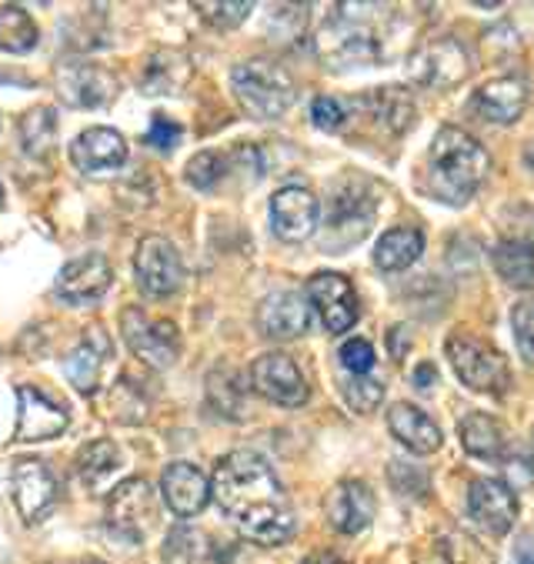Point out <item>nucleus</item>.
Masks as SVG:
<instances>
[{
	"instance_id": "1",
	"label": "nucleus",
	"mask_w": 534,
	"mask_h": 564,
	"mask_svg": "<svg viewBox=\"0 0 534 564\" xmlns=\"http://www.w3.org/2000/svg\"><path fill=\"white\" fill-rule=\"evenodd\" d=\"M210 498L221 505V511L248 541L261 547H277L294 538V508L274 468L258 451L241 447L225 455L214 468Z\"/></svg>"
},
{
	"instance_id": "2",
	"label": "nucleus",
	"mask_w": 534,
	"mask_h": 564,
	"mask_svg": "<svg viewBox=\"0 0 534 564\" xmlns=\"http://www.w3.org/2000/svg\"><path fill=\"white\" fill-rule=\"evenodd\" d=\"M491 158L488 151L461 128H442L427 154V187L451 207L468 204L478 187L488 181Z\"/></svg>"
},
{
	"instance_id": "3",
	"label": "nucleus",
	"mask_w": 534,
	"mask_h": 564,
	"mask_svg": "<svg viewBox=\"0 0 534 564\" xmlns=\"http://www.w3.org/2000/svg\"><path fill=\"white\" fill-rule=\"evenodd\" d=\"M374 11L371 4H341L317 34V54L335 70L371 67L381 61V41L368 24Z\"/></svg>"
},
{
	"instance_id": "4",
	"label": "nucleus",
	"mask_w": 534,
	"mask_h": 564,
	"mask_svg": "<svg viewBox=\"0 0 534 564\" xmlns=\"http://www.w3.org/2000/svg\"><path fill=\"white\" fill-rule=\"evenodd\" d=\"M231 90L254 121L284 118L294 104V97H297L294 77L268 57L241 61L231 70Z\"/></svg>"
},
{
	"instance_id": "5",
	"label": "nucleus",
	"mask_w": 534,
	"mask_h": 564,
	"mask_svg": "<svg viewBox=\"0 0 534 564\" xmlns=\"http://www.w3.org/2000/svg\"><path fill=\"white\" fill-rule=\"evenodd\" d=\"M445 355H448L458 381L468 391H478V394H504L508 391V384H511L508 361L494 345L484 341V337H475L465 327H458L445 341Z\"/></svg>"
},
{
	"instance_id": "6",
	"label": "nucleus",
	"mask_w": 534,
	"mask_h": 564,
	"mask_svg": "<svg viewBox=\"0 0 534 564\" xmlns=\"http://www.w3.org/2000/svg\"><path fill=\"white\" fill-rule=\"evenodd\" d=\"M121 334L134 358H141L148 368H171L181 358V334L174 321L167 317H151L141 307H124L121 314Z\"/></svg>"
},
{
	"instance_id": "7",
	"label": "nucleus",
	"mask_w": 534,
	"mask_h": 564,
	"mask_svg": "<svg viewBox=\"0 0 534 564\" xmlns=\"http://www.w3.org/2000/svg\"><path fill=\"white\" fill-rule=\"evenodd\" d=\"M374 224V197L364 187H341L331 200L328 228H325V248L331 254L355 248L368 238Z\"/></svg>"
},
{
	"instance_id": "8",
	"label": "nucleus",
	"mask_w": 534,
	"mask_h": 564,
	"mask_svg": "<svg viewBox=\"0 0 534 564\" xmlns=\"http://www.w3.org/2000/svg\"><path fill=\"white\" fill-rule=\"evenodd\" d=\"M304 297H307L310 311L320 314V321H325V327L331 334H345L358 324L361 307H358L355 284L338 271H317L314 278H307Z\"/></svg>"
},
{
	"instance_id": "9",
	"label": "nucleus",
	"mask_w": 534,
	"mask_h": 564,
	"mask_svg": "<svg viewBox=\"0 0 534 564\" xmlns=\"http://www.w3.org/2000/svg\"><path fill=\"white\" fill-rule=\"evenodd\" d=\"M134 274L144 294L151 297H171L181 284H184V264L177 248L161 238V235H148L138 245L134 254Z\"/></svg>"
},
{
	"instance_id": "10",
	"label": "nucleus",
	"mask_w": 534,
	"mask_h": 564,
	"mask_svg": "<svg viewBox=\"0 0 534 564\" xmlns=\"http://www.w3.org/2000/svg\"><path fill=\"white\" fill-rule=\"evenodd\" d=\"M468 70H471V57H468L465 44L455 37L424 44L411 57V77L424 87H435V90H448V87L461 84L468 77Z\"/></svg>"
},
{
	"instance_id": "11",
	"label": "nucleus",
	"mask_w": 534,
	"mask_h": 564,
	"mask_svg": "<svg viewBox=\"0 0 534 564\" xmlns=\"http://www.w3.org/2000/svg\"><path fill=\"white\" fill-rule=\"evenodd\" d=\"M251 388L281 408H301L310 398L301 368L294 365V358H287L281 351H268L251 365Z\"/></svg>"
},
{
	"instance_id": "12",
	"label": "nucleus",
	"mask_w": 534,
	"mask_h": 564,
	"mask_svg": "<svg viewBox=\"0 0 534 564\" xmlns=\"http://www.w3.org/2000/svg\"><path fill=\"white\" fill-rule=\"evenodd\" d=\"M118 74L107 70L103 64L90 61H70L57 67V90L61 100L70 107H103L118 97Z\"/></svg>"
},
{
	"instance_id": "13",
	"label": "nucleus",
	"mask_w": 534,
	"mask_h": 564,
	"mask_svg": "<svg viewBox=\"0 0 534 564\" xmlns=\"http://www.w3.org/2000/svg\"><path fill=\"white\" fill-rule=\"evenodd\" d=\"M320 224V200L301 184H287L271 197V228L281 241L301 245Z\"/></svg>"
},
{
	"instance_id": "14",
	"label": "nucleus",
	"mask_w": 534,
	"mask_h": 564,
	"mask_svg": "<svg viewBox=\"0 0 534 564\" xmlns=\"http://www.w3.org/2000/svg\"><path fill=\"white\" fill-rule=\"evenodd\" d=\"M70 424L67 404L34 384L18 388V441H51Z\"/></svg>"
},
{
	"instance_id": "15",
	"label": "nucleus",
	"mask_w": 534,
	"mask_h": 564,
	"mask_svg": "<svg viewBox=\"0 0 534 564\" xmlns=\"http://www.w3.org/2000/svg\"><path fill=\"white\" fill-rule=\"evenodd\" d=\"M468 514L488 534H508L517 521V495L501 478H478L468 488Z\"/></svg>"
},
{
	"instance_id": "16",
	"label": "nucleus",
	"mask_w": 534,
	"mask_h": 564,
	"mask_svg": "<svg viewBox=\"0 0 534 564\" xmlns=\"http://www.w3.org/2000/svg\"><path fill=\"white\" fill-rule=\"evenodd\" d=\"M11 491H14V505L21 518L31 524L44 521L61 498V485L44 462H18L11 471Z\"/></svg>"
},
{
	"instance_id": "17",
	"label": "nucleus",
	"mask_w": 534,
	"mask_h": 564,
	"mask_svg": "<svg viewBox=\"0 0 534 564\" xmlns=\"http://www.w3.org/2000/svg\"><path fill=\"white\" fill-rule=\"evenodd\" d=\"M111 278H115V268L103 254H84V258H74L61 268L54 291L70 307H84V304H94L107 294Z\"/></svg>"
},
{
	"instance_id": "18",
	"label": "nucleus",
	"mask_w": 534,
	"mask_h": 564,
	"mask_svg": "<svg viewBox=\"0 0 534 564\" xmlns=\"http://www.w3.org/2000/svg\"><path fill=\"white\" fill-rule=\"evenodd\" d=\"M527 80L517 77V74H504L498 80H488L475 90L471 97V107H475V115L488 124H514L521 115H524V107H527Z\"/></svg>"
},
{
	"instance_id": "19",
	"label": "nucleus",
	"mask_w": 534,
	"mask_h": 564,
	"mask_svg": "<svg viewBox=\"0 0 534 564\" xmlns=\"http://www.w3.org/2000/svg\"><path fill=\"white\" fill-rule=\"evenodd\" d=\"M310 327V304L297 291H274L258 304V330L271 341H294Z\"/></svg>"
},
{
	"instance_id": "20",
	"label": "nucleus",
	"mask_w": 534,
	"mask_h": 564,
	"mask_svg": "<svg viewBox=\"0 0 534 564\" xmlns=\"http://www.w3.org/2000/svg\"><path fill=\"white\" fill-rule=\"evenodd\" d=\"M70 161L80 174H107L128 161V141L115 128H87L70 144Z\"/></svg>"
},
{
	"instance_id": "21",
	"label": "nucleus",
	"mask_w": 534,
	"mask_h": 564,
	"mask_svg": "<svg viewBox=\"0 0 534 564\" xmlns=\"http://www.w3.org/2000/svg\"><path fill=\"white\" fill-rule=\"evenodd\" d=\"M115 355V345L111 337H107L103 327H90L84 330L80 345L64 358V375L67 381L80 391V394H97L100 388V378H103V368H107V358Z\"/></svg>"
},
{
	"instance_id": "22",
	"label": "nucleus",
	"mask_w": 534,
	"mask_h": 564,
	"mask_svg": "<svg viewBox=\"0 0 534 564\" xmlns=\"http://www.w3.org/2000/svg\"><path fill=\"white\" fill-rule=\"evenodd\" d=\"M374 511H378V505H374L371 488L355 478L338 481L325 498V514H328L331 528L341 534H361L364 528H371Z\"/></svg>"
},
{
	"instance_id": "23",
	"label": "nucleus",
	"mask_w": 534,
	"mask_h": 564,
	"mask_svg": "<svg viewBox=\"0 0 534 564\" xmlns=\"http://www.w3.org/2000/svg\"><path fill=\"white\" fill-rule=\"evenodd\" d=\"M161 495L177 518H194L210 501V478L190 462H174L161 475Z\"/></svg>"
},
{
	"instance_id": "24",
	"label": "nucleus",
	"mask_w": 534,
	"mask_h": 564,
	"mask_svg": "<svg viewBox=\"0 0 534 564\" xmlns=\"http://www.w3.org/2000/svg\"><path fill=\"white\" fill-rule=\"evenodd\" d=\"M107 518L134 541L144 538V528L154 518V495L144 478H128L118 488H111V501H107Z\"/></svg>"
},
{
	"instance_id": "25",
	"label": "nucleus",
	"mask_w": 534,
	"mask_h": 564,
	"mask_svg": "<svg viewBox=\"0 0 534 564\" xmlns=\"http://www.w3.org/2000/svg\"><path fill=\"white\" fill-rule=\"evenodd\" d=\"M388 431L414 455H435L445 444V431L432 421V414L421 411L417 404L397 401L388 411Z\"/></svg>"
},
{
	"instance_id": "26",
	"label": "nucleus",
	"mask_w": 534,
	"mask_h": 564,
	"mask_svg": "<svg viewBox=\"0 0 534 564\" xmlns=\"http://www.w3.org/2000/svg\"><path fill=\"white\" fill-rule=\"evenodd\" d=\"M121 468H124V455L115 441H90L77 451V478L94 495H103Z\"/></svg>"
},
{
	"instance_id": "27",
	"label": "nucleus",
	"mask_w": 534,
	"mask_h": 564,
	"mask_svg": "<svg viewBox=\"0 0 534 564\" xmlns=\"http://www.w3.org/2000/svg\"><path fill=\"white\" fill-rule=\"evenodd\" d=\"M458 437H461V447L478 462H498L504 455V444H508L504 424L484 411L465 414L458 421Z\"/></svg>"
},
{
	"instance_id": "28",
	"label": "nucleus",
	"mask_w": 534,
	"mask_h": 564,
	"mask_svg": "<svg viewBox=\"0 0 534 564\" xmlns=\"http://www.w3.org/2000/svg\"><path fill=\"white\" fill-rule=\"evenodd\" d=\"M491 261L494 271L504 284L517 288V291H531L534 288V245L524 238H501L491 248Z\"/></svg>"
},
{
	"instance_id": "29",
	"label": "nucleus",
	"mask_w": 534,
	"mask_h": 564,
	"mask_svg": "<svg viewBox=\"0 0 534 564\" xmlns=\"http://www.w3.org/2000/svg\"><path fill=\"white\" fill-rule=\"evenodd\" d=\"M361 104L371 110L374 121L391 134H404L414 124V115H417L414 97L404 87H374Z\"/></svg>"
},
{
	"instance_id": "30",
	"label": "nucleus",
	"mask_w": 534,
	"mask_h": 564,
	"mask_svg": "<svg viewBox=\"0 0 534 564\" xmlns=\"http://www.w3.org/2000/svg\"><path fill=\"white\" fill-rule=\"evenodd\" d=\"M421 254H424V235L417 228H391L381 235L374 248V264L384 274H401L411 264H417Z\"/></svg>"
},
{
	"instance_id": "31",
	"label": "nucleus",
	"mask_w": 534,
	"mask_h": 564,
	"mask_svg": "<svg viewBox=\"0 0 534 564\" xmlns=\"http://www.w3.org/2000/svg\"><path fill=\"white\" fill-rule=\"evenodd\" d=\"M187 77H190V64L181 51H154L144 67L141 87L144 94H181Z\"/></svg>"
},
{
	"instance_id": "32",
	"label": "nucleus",
	"mask_w": 534,
	"mask_h": 564,
	"mask_svg": "<svg viewBox=\"0 0 534 564\" xmlns=\"http://www.w3.org/2000/svg\"><path fill=\"white\" fill-rule=\"evenodd\" d=\"M37 41H41V31L24 8H18V4L0 8V51L4 54H28L37 47Z\"/></svg>"
},
{
	"instance_id": "33",
	"label": "nucleus",
	"mask_w": 534,
	"mask_h": 564,
	"mask_svg": "<svg viewBox=\"0 0 534 564\" xmlns=\"http://www.w3.org/2000/svg\"><path fill=\"white\" fill-rule=\"evenodd\" d=\"M207 398L218 408V414L241 421L244 417V384L235 368H214L207 378Z\"/></svg>"
},
{
	"instance_id": "34",
	"label": "nucleus",
	"mask_w": 534,
	"mask_h": 564,
	"mask_svg": "<svg viewBox=\"0 0 534 564\" xmlns=\"http://www.w3.org/2000/svg\"><path fill=\"white\" fill-rule=\"evenodd\" d=\"M57 138L54 107H34L21 118V144L31 158H47Z\"/></svg>"
},
{
	"instance_id": "35",
	"label": "nucleus",
	"mask_w": 534,
	"mask_h": 564,
	"mask_svg": "<svg viewBox=\"0 0 534 564\" xmlns=\"http://www.w3.org/2000/svg\"><path fill=\"white\" fill-rule=\"evenodd\" d=\"M194 11L218 31H231L238 24L248 21V14L254 11L251 0H197Z\"/></svg>"
},
{
	"instance_id": "36",
	"label": "nucleus",
	"mask_w": 534,
	"mask_h": 564,
	"mask_svg": "<svg viewBox=\"0 0 534 564\" xmlns=\"http://www.w3.org/2000/svg\"><path fill=\"white\" fill-rule=\"evenodd\" d=\"M341 398H345V404L355 411V414H371L381 401H384V384L381 381H374L371 375H351V378H345L341 381Z\"/></svg>"
},
{
	"instance_id": "37",
	"label": "nucleus",
	"mask_w": 534,
	"mask_h": 564,
	"mask_svg": "<svg viewBox=\"0 0 534 564\" xmlns=\"http://www.w3.org/2000/svg\"><path fill=\"white\" fill-rule=\"evenodd\" d=\"M225 171H228V164H225V158L218 151H200V154H194L187 161L184 174H187V184H194L197 191H210L225 177Z\"/></svg>"
},
{
	"instance_id": "38",
	"label": "nucleus",
	"mask_w": 534,
	"mask_h": 564,
	"mask_svg": "<svg viewBox=\"0 0 534 564\" xmlns=\"http://www.w3.org/2000/svg\"><path fill=\"white\" fill-rule=\"evenodd\" d=\"M204 538L190 528H174L164 541V561L167 564H194L204 554Z\"/></svg>"
},
{
	"instance_id": "39",
	"label": "nucleus",
	"mask_w": 534,
	"mask_h": 564,
	"mask_svg": "<svg viewBox=\"0 0 534 564\" xmlns=\"http://www.w3.org/2000/svg\"><path fill=\"white\" fill-rule=\"evenodd\" d=\"M511 327H514V341L517 351L527 365H534V297H524L511 311Z\"/></svg>"
},
{
	"instance_id": "40",
	"label": "nucleus",
	"mask_w": 534,
	"mask_h": 564,
	"mask_svg": "<svg viewBox=\"0 0 534 564\" xmlns=\"http://www.w3.org/2000/svg\"><path fill=\"white\" fill-rule=\"evenodd\" d=\"M310 124L320 128V131H341L348 124V110H345V104L338 97L320 94L310 104Z\"/></svg>"
},
{
	"instance_id": "41",
	"label": "nucleus",
	"mask_w": 534,
	"mask_h": 564,
	"mask_svg": "<svg viewBox=\"0 0 534 564\" xmlns=\"http://www.w3.org/2000/svg\"><path fill=\"white\" fill-rule=\"evenodd\" d=\"M338 358H341V368L348 375H358V378L371 375V368H374V348H371V341H364V337H351V341H345Z\"/></svg>"
},
{
	"instance_id": "42",
	"label": "nucleus",
	"mask_w": 534,
	"mask_h": 564,
	"mask_svg": "<svg viewBox=\"0 0 534 564\" xmlns=\"http://www.w3.org/2000/svg\"><path fill=\"white\" fill-rule=\"evenodd\" d=\"M181 138H184V128L177 121H171L164 115H154L151 118V128L144 134V144L154 148V151H161V154H167V151H174L181 144Z\"/></svg>"
},
{
	"instance_id": "43",
	"label": "nucleus",
	"mask_w": 534,
	"mask_h": 564,
	"mask_svg": "<svg viewBox=\"0 0 534 564\" xmlns=\"http://www.w3.org/2000/svg\"><path fill=\"white\" fill-rule=\"evenodd\" d=\"M388 481H391L397 491H404V495H424V491H427V475L417 471V468L407 465V462H391Z\"/></svg>"
},
{
	"instance_id": "44",
	"label": "nucleus",
	"mask_w": 534,
	"mask_h": 564,
	"mask_svg": "<svg viewBox=\"0 0 534 564\" xmlns=\"http://www.w3.org/2000/svg\"><path fill=\"white\" fill-rule=\"evenodd\" d=\"M407 345H411V330H407L404 324H397V327L388 334V348H391L394 361H404V355H407Z\"/></svg>"
},
{
	"instance_id": "45",
	"label": "nucleus",
	"mask_w": 534,
	"mask_h": 564,
	"mask_svg": "<svg viewBox=\"0 0 534 564\" xmlns=\"http://www.w3.org/2000/svg\"><path fill=\"white\" fill-rule=\"evenodd\" d=\"M435 381H438V371H435L432 365H421V368L414 371V388H421V391H432Z\"/></svg>"
},
{
	"instance_id": "46",
	"label": "nucleus",
	"mask_w": 534,
	"mask_h": 564,
	"mask_svg": "<svg viewBox=\"0 0 534 564\" xmlns=\"http://www.w3.org/2000/svg\"><path fill=\"white\" fill-rule=\"evenodd\" d=\"M301 564H341V561L335 554H328V551H317V554H307Z\"/></svg>"
},
{
	"instance_id": "47",
	"label": "nucleus",
	"mask_w": 534,
	"mask_h": 564,
	"mask_svg": "<svg viewBox=\"0 0 534 564\" xmlns=\"http://www.w3.org/2000/svg\"><path fill=\"white\" fill-rule=\"evenodd\" d=\"M521 158H524V164H527V167L534 171V138H531V141L524 144V154H521Z\"/></svg>"
},
{
	"instance_id": "48",
	"label": "nucleus",
	"mask_w": 534,
	"mask_h": 564,
	"mask_svg": "<svg viewBox=\"0 0 534 564\" xmlns=\"http://www.w3.org/2000/svg\"><path fill=\"white\" fill-rule=\"evenodd\" d=\"M514 564H534V554H521V557H517Z\"/></svg>"
},
{
	"instance_id": "49",
	"label": "nucleus",
	"mask_w": 534,
	"mask_h": 564,
	"mask_svg": "<svg viewBox=\"0 0 534 564\" xmlns=\"http://www.w3.org/2000/svg\"><path fill=\"white\" fill-rule=\"evenodd\" d=\"M0 210H4V184H0Z\"/></svg>"
},
{
	"instance_id": "50",
	"label": "nucleus",
	"mask_w": 534,
	"mask_h": 564,
	"mask_svg": "<svg viewBox=\"0 0 534 564\" xmlns=\"http://www.w3.org/2000/svg\"><path fill=\"white\" fill-rule=\"evenodd\" d=\"M80 564H103V561H97V557H87V561H80Z\"/></svg>"
}]
</instances>
